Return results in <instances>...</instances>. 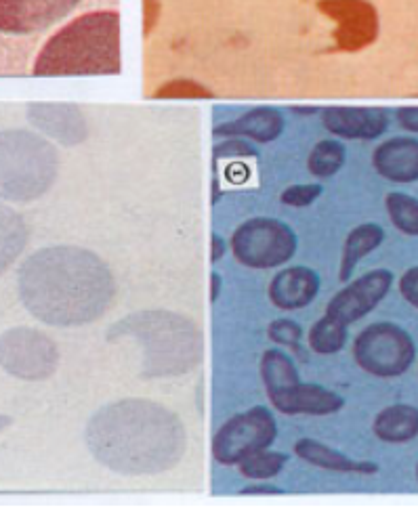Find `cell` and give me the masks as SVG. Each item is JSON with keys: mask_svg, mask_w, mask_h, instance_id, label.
<instances>
[{"mask_svg": "<svg viewBox=\"0 0 418 512\" xmlns=\"http://www.w3.org/2000/svg\"><path fill=\"white\" fill-rule=\"evenodd\" d=\"M276 439V416L263 405H257L221 424L211 441V454L221 466H238L248 456L267 450Z\"/></svg>", "mask_w": 418, "mask_h": 512, "instance_id": "obj_9", "label": "cell"}, {"mask_svg": "<svg viewBox=\"0 0 418 512\" xmlns=\"http://www.w3.org/2000/svg\"><path fill=\"white\" fill-rule=\"evenodd\" d=\"M322 124L330 135L349 141H374L387 133L389 112L385 108H334L322 110Z\"/></svg>", "mask_w": 418, "mask_h": 512, "instance_id": "obj_14", "label": "cell"}, {"mask_svg": "<svg viewBox=\"0 0 418 512\" xmlns=\"http://www.w3.org/2000/svg\"><path fill=\"white\" fill-rule=\"evenodd\" d=\"M261 378L265 393L286 387V384L301 380L297 364L282 349H269L261 357Z\"/></svg>", "mask_w": 418, "mask_h": 512, "instance_id": "obj_24", "label": "cell"}, {"mask_svg": "<svg viewBox=\"0 0 418 512\" xmlns=\"http://www.w3.org/2000/svg\"><path fill=\"white\" fill-rule=\"evenodd\" d=\"M416 481H418V464H416Z\"/></svg>", "mask_w": 418, "mask_h": 512, "instance_id": "obj_40", "label": "cell"}, {"mask_svg": "<svg viewBox=\"0 0 418 512\" xmlns=\"http://www.w3.org/2000/svg\"><path fill=\"white\" fill-rule=\"evenodd\" d=\"M267 336L271 343H276L280 347H290L297 355H301V359L305 361L307 357L303 355V347H301V338H303V330L297 322H292L288 317L276 319L271 322L267 328Z\"/></svg>", "mask_w": 418, "mask_h": 512, "instance_id": "obj_29", "label": "cell"}, {"mask_svg": "<svg viewBox=\"0 0 418 512\" xmlns=\"http://www.w3.org/2000/svg\"><path fill=\"white\" fill-rule=\"evenodd\" d=\"M269 403L284 416H328L343 410L345 399L322 384L295 380L267 393Z\"/></svg>", "mask_w": 418, "mask_h": 512, "instance_id": "obj_13", "label": "cell"}, {"mask_svg": "<svg viewBox=\"0 0 418 512\" xmlns=\"http://www.w3.org/2000/svg\"><path fill=\"white\" fill-rule=\"evenodd\" d=\"M30 240L24 217L11 206L0 204V275L22 256Z\"/></svg>", "mask_w": 418, "mask_h": 512, "instance_id": "obj_22", "label": "cell"}, {"mask_svg": "<svg viewBox=\"0 0 418 512\" xmlns=\"http://www.w3.org/2000/svg\"><path fill=\"white\" fill-rule=\"evenodd\" d=\"M372 166L389 183L418 181V139L391 137L372 152Z\"/></svg>", "mask_w": 418, "mask_h": 512, "instance_id": "obj_16", "label": "cell"}, {"mask_svg": "<svg viewBox=\"0 0 418 512\" xmlns=\"http://www.w3.org/2000/svg\"><path fill=\"white\" fill-rule=\"evenodd\" d=\"M82 0H0V34L30 36L66 19Z\"/></svg>", "mask_w": 418, "mask_h": 512, "instance_id": "obj_12", "label": "cell"}, {"mask_svg": "<svg viewBox=\"0 0 418 512\" xmlns=\"http://www.w3.org/2000/svg\"><path fill=\"white\" fill-rule=\"evenodd\" d=\"M284 492L276 485L269 483H255V485H246L240 489V496H282Z\"/></svg>", "mask_w": 418, "mask_h": 512, "instance_id": "obj_35", "label": "cell"}, {"mask_svg": "<svg viewBox=\"0 0 418 512\" xmlns=\"http://www.w3.org/2000/svg\"><path fill=\"white\" fill-rule=\"evenodd\" d=\"M292 112H297V114H316L320 110L318 108H292Z\"/></svg>", "mask_w": 418, "mask_h": 512, "instance_id": "obj_39", "label": "cell"}, {"mask_svg": "<svg viewBox=\"0 0 418 512\" xmlns=\"http://www.w3.org/2000/svg\"><path fill=\"white\" fill-rule=\"evenodd\" d=\"M383 242H385V229L379 223H362L358 227H353L343 244L339 280L347 284L358 263L366 259L368 254H372Z\"/></svg>", "mask_w": 418, "mask_h": 512, "instance_id": "obj_21", "label": "cell"}, {"mask_svg": "<svg viewBox=\"0 0 418 512\" xmlns=\"http://www.w3.org/2000/svg\"><path fill=\"white\" fill-rule=\"evenodd\" d=\"M55 340L36 328L19 326L0 334V368L24 382L49 380L59 368Z\"/></svg>", "mask_w": 418, "mask_h": 512, "instance_id": "obj_8", "label": "cell"}, {"mask_svg": "<svg viewBox=\"0 0 418 512\" xmlns=\"http://www.w3.org/2000/svg\"><path fill=\"white\" fill-rule=\"evenodd\" d=\"M32 120L43 133L66 147H74L87 139V120L74 105H36Z\"/></svg>", "mask_w": 418, "mask_h": 512, "instance_id": "obj_18", "label": "cell"}, {"mask_svg": "<svg viewBox=\"0 0 418 512\" xmlns=\"http://www.w3.org/2000/svg\"><path fill=\"white\" fill-rule=\"evenodd\" d=\"M286 464H288V456L284 452H271L267 447V450H261L242 460L238 468H240V475L250 481H269L278 477L286 468Z\"/></svg>", "mask_w": 418, "mask_h": 512, "instance_id": "obj_27", "label": "cell"}, {"mask_svg": "<svg viewBox=\"0 0 418 512\" xmlns=\"http://www.w3.org/2000/svg\"><path fill=\"white\" fill-rule=\"evenodd\" d=\"M9 424H11V418L5 416V414H0V433H3Z\"/></svg>", "mask_w": 418, "mask_h": 512, "instance_id": "obj_38", "label": "cell"}, {"mask_svg": "<svg viewBox=\"0 0 418 512\" xmlns=\"http://www.w3.org/2000/svg\"><path fill=\"white\" fill-rule=\"evenodd\" d=\"M221 158H257V149L248 145L246 139L229 137L225 143H219L215 147V160Z\"/></svg>", "mask_w": 418, "mask_h": 512, "instance_id": "obj_31", "label": "cell"}, {"mask_svg": "<svg viewBox=\"0 0 418 512\" xmlns=\"http://www.w3.org/2000/svg\"><path fill=\"white\" fill-rule=\"evenodd\" d=\"M120 72V13L116 9L72 17L49 36L32 68V74L40 78L116 76Z\"/></svg>", "mask_w": 418, "mask_h": 512, "instance_id": "obj_3", "label": "cell"}, {"mask_svg": "<svg viewBox=\"0 0 418 512\" xmlns=\"http://www.w3.org/2000/svg\"><path fill=\"white\" fill-rule=\"evenodd\" d=\"M316 9L334 21L332 42L337 53H360L381 34V15L370 0H318Z\"/></svg>", "mask_w": 418, "mask_h": 512, "instance_id": "obj_10", "label": "cell"}, {"mask_svg": "<svg viewBox=\"0 0 418 512\" xmlns=\"http://www.w3.org/2000/svg\"><path fill=\"white\" fill-rule=\"evenodd\" d=\"M59 175L51 143L32 133H0V200L28 204L49 194Z\"/></svg>", "mask_w": 418, "mask_h": 512, "instance_id": "obj_5", "label": "cell"}, {"mask_svg": "<svg viewBox=\"0 0 418 512\" xmlns=\"http://www.w3.org/2000/svg\"><path fill=\"white\" fill-rule=\"evenodd\" d=\"M353 359L370 376L397 378L416 361V343L402 326L376 322L355 336Z\"/></svg>", "mask_w": 418, "mask_h": 512, "instance_id": "obj_7", "label": "cell"}, {"mask_svg": "<svg viewBox=\"0 0 418 512\" xmlns=\"http://www.w3.org/2000/svg\"><path fill=\"white\" fill-rule=\"evenodd\" d=\"M221 288H223L221 275H219V273H211V303H217V301H219Z\"/></svg>", "mask_w": 418, "mask_h": 512, "instance_id": "obj_37", "label": "cell"}, {"mask_svg": "<svg viewBox=\"0 0 418 512\" xmlns=\"http://www.w3.org/2000/svg\"><path fill=\"white\" fill-rule=\"evenodd\" d=\"M284 116L280 110L269 108V105H261V108L248 110L240 118L232 122H223L215 126V137H238V139H250L257 143H271L276 141L284 133Z\"/></svg>", "mask_w": 418, "mask_h": 512, "instance_id": "obj_17", "label": "cell"}, {"mask_svg": "<svg viewBox=\"0 0 418 512\" xmlns=\"http://www.w3.org/2000/svg\"><path fill=\"white\" fill-rule=\"evenodd\" d=\"M19 301L53 328L89 326L116 301V277L101 256L82 246H47L17 271Z\"/></svg>", "mask_w": 418, "mask_h": 512, "instance_id": "obj_1", "label": "cell"}, {"mask_svg": "<svg viewBox=\"0 0 418 512\" xmlns=\"http://www.w3.org/2000/svg\"><path fill=\"white\" fill-rule=\"evenodd\" d=\"M93 460L124 477H152L173 471L187 452V429L166 405L129 397L101 405L85 426Z\"/></svg>", "mask_w": 418, "mask_h": 512, "instance_id": "obj_2", "label": "cell"}, {"mask_svg": "<svg viewBox=\"0 0 418 512\" xmlns=\"http://www.w3.org/2000/svg\"><path fill=\"white\" fill-rule=\"evenodd\" d=\"M345 160H347L345 145L341 141L324 139L311 149V154L307 158V168L316 179H330L343 168Z\"/></svg>", "mask_w": 418, "mask_h": 512, "instance_id": "obj_25", "label": "cell"}, {"mask_svg": "<svg viewBox=\"0 0 418 512\" xmlns=\"http://www.w3.org/2000/svg\"><path fill=\"white\" fill-rule=\"evenodd\" d=\"M227 254V242L217 231L211 233V265H217Z\"/></svg>", "mask_w": 418, "mask_h": 512, "instance_id": "obj_36", "label": "cell"}, {"mask_svg": "<svg viewBox=\"0 0 418 512\" xmlns=\"http://www.w3.org/2000/svg\"><path fill=\"white\" fill-rule=\"evenodd\" d=\"M397 288H400L404 301L414 309H418V265L404 271L400 282H397Z\"/></svg>", "mask_w": 418, "mask_h": 512, "instance_id": "obj_32", "label": "cell"}, {"mask_svg": "<svg viewBox=\"0 0 418 512\" xmlns=\"http://www.w3.org/2000/svg\"><path fill=\"white\" fill-rule=\"evenodd\" d=\"M322 185L320 183H301V185H290L282 191V204L292 208H305L311 206L322 196Z\"/></svg>", "mask_w": 418, "mask_h": 512, "instance_id": "obj_30", "label": "cell"}, {"mask_svg": "<svg viewBox=\"0 0 418 512\" xmlns=\"http://www.w3.org/2000/svg\"><path fill=\"white\" fill-rule=\"evenodd\" d=\"M295 454L311 464L318 466L322 471H332V473H353V475H376L379 473V464L374 462H364V460H353L347 454L334 450V447L318 441V439H299L295 443Z\"/></svg>", "mask_w": 418, "mask_h": 512, "instance_id": "obj_19", "label": "cell"}, {"mask_svg": "<svg viewBox=\"0 0 418 512\" xmlns=\"http://www.w3.org/2000/svg\"><path fill=\"white\" fill-rule=\"evenodd\" d=\"M162 15L160 0H143V36H150Z\"/></svg>", "mask_w": 418, "mask_h": 512, "instance_id": "obj_33", "label": "cell"}, {"mask_svg": "<svg viewBox=\"0 0 418 512\" xmlns=\"http://www.w3.org/2000/svg\"><path fill=\"white\" fill-rule=\"evenodd\" d=\"M395 118L404 131L418 135V105H404V108H397Z\"/></svg>", "mask_w": 418, "mask_h": 512, "instance_id": "obj_34", "label": "cell"}, {"mask_svg": "<svg viewBox=\"0 0 418 512\" xmlns=\"http://www.w3.org/2000/svg\"><path fill=\"white\" fill-rule=\"evenodd\" d=\"M229 248L234 259L248 269H276L292 261L299 250V238L280 219L255 217L234 231Z\"/></svg>", "mask_w": 418, "mask_h": 512, "instance_id": "obj_6", "label": "cell"}, {"mask_svg": "<svg viewBox=\"0 0 418 512\" xmlns=\"http://www.w3.org/2000/svg\"><path fill=\"white\" fill-rule=\"evenodd\" d=\"M110 343L131 338L141 351V376L179 378L200 368L204 359V334L183 313L169 309H143L120 317L110 326Z\"/></svg>", "mask_w": 418, "mask_h": 512, "instance_id": "obj_4", "label": "cell"}, {"mask_svg": "<svg viewBox=\"0 0 418 512\" xmlns=\"http://www.w3.org/2000/svg\"><path fill=\"white\" fill-rule=\"evenodd\" d=\"M156 99H211L213 91L192 78H175L154 91Z\"/></svg>", "mask_w": 418, "mask_h": 512, "instance_id": "obj_28", "label": "cell"}, {"mask_svg": "<svg viewBox=\"0 0 418 512\" xmlns=\"http://www.w3.org/2000/svg\"><path fill=\"white\" fill-rule=\"evenodd\" d=\"M385 208L393 227L404 236L418 238V198L402 191H391L385 198Z\"/></svg>", "mask_w": 418, "mask_h": 512, "instance_id": "obj_26", "label": "cell"}, {"mask_svg": "<svg viewBox=\"0 0 418 512\" xmlns=\"http://www.w3.org/2000/svg\"><path fill=\"white\" fill-rule=\"evenodd\" d=\"M347 324L341 319L324 315L309 330V349L318 355H334L347 345Z\"/></svg>", "mask_w": 418, "mask_h": 512, "instance_id": "obj_23", "label": "cell"}, {"mask_svg": "<svg viewBox=\"0 0 418 512\" xmlns=\"http://www.w3.org/2000/svg\"><path fill=\"white\" fill-rule=\"evenodd\" d=\"M322 280L311 267L290 265L271 277L267 294L269 301L280 311H299L316 301Z\"/></svg>", "mask_w": 418, "mask_h": 512, "instance_id": "obj_15", "label": "cell"}, {"mask_svg": "<svg viewBox=\"0 0 418 512\" xmlns=\"http://www.w3.org/2000/svg\"><path fill=\"white\" fill-rule=\"evenodd\" d=\"M372 433L385 443H408L418 437V408L410 403H393L376 414Z\"/></svg>", "mask_w": 418, "mask_h": 512, "instance_id": "obj_20", "label": "cell"}, {"mask_svg": "<svg viewBox=\"0 0 418 512\" xmlns=\"http://www.w3.org/2000/svg\"><path fill=\"white\" fill-rule=\"evenodd\" d=\"M393 282L395 275L389 269H372L334 294L326 307V313L341 319L347 326L360 322V319L370 315L383 303Z\"/></svg>", "mask_w": 418, "mask_h": 512, "instance_id": "obj_11", "label": "cell"}]
</instances>
